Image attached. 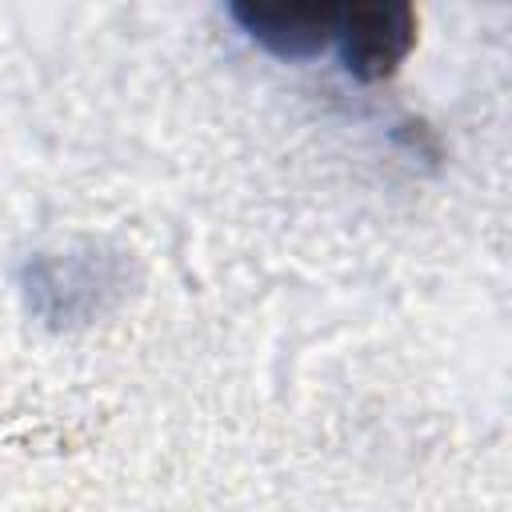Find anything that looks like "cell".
Here are the masks:
<instances>
[{
    "mask_svg": "<svg viewBox=\"0 0 512 512\" xmlns=\"http://www.w3.org/2000/svg\"><path fill=\"white\" fill-rule=\"evenodd\" d=\"M340 52L356 80H384L416 40V12L408 4H360L340 12Z\"/></svg>",
    "mask_w": 512,
    "mask_h": 512,
    "instance_id": "obj_1",
    "label": "cell"
},
{
    "mask_svg": "<svg viewBox=\"0 0 512 512\" xmlns=\"http://www.w3.org/2000/svg\"><path fill=\"white\" fill-rule=\"evenodd\" d=\"M340 12L344 8L332 4H232V16L252 32V40L288 60L320 52L336 36Z\"/></svg>",
    "mask_w": 512,
    "mask_h": 512,
    "instance_id": "obj_2",
    "label": "cell"
}]
</instances>
